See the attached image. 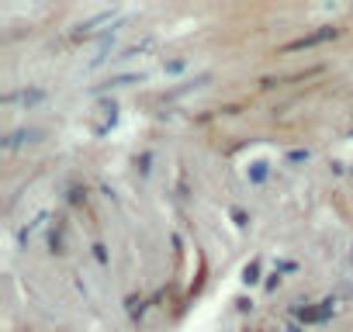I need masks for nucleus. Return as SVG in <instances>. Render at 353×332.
<instances>
[{
    "label": "nucleus",
    "instance_id": "nucleus-1",
    "mask_svg": "<svg viewBox=\"0 0 353 332\" xmlns=\"http://www.w3.org/2000/svg\"><path fill=\"white\" fill-rule=\"evenodd\" d=\"M111 21H114V11H104V14H97V18L83 21V25H80V32H97V25H111Z\"/></svg>",
    "mask_w": 353,
    "mask_h": 332
},
{
    "label": "nucleus",
    "instance_id": "nucleus-2",
    "mask_svg": "<svg viewBox=\"0 0 353 332\" xmlns=\"http://www.w3.org/2000/svg\"><path fill=\"white\" fill-rule=\"evenodd\" d=\"M332 35V28H325V32H319V35H308V39H301V42H294L291 49H305V45H315V42H322V39H329Z\"/></svg>",
    "mask_w": 353,
    "mask_h": 332
}]
</instances>
